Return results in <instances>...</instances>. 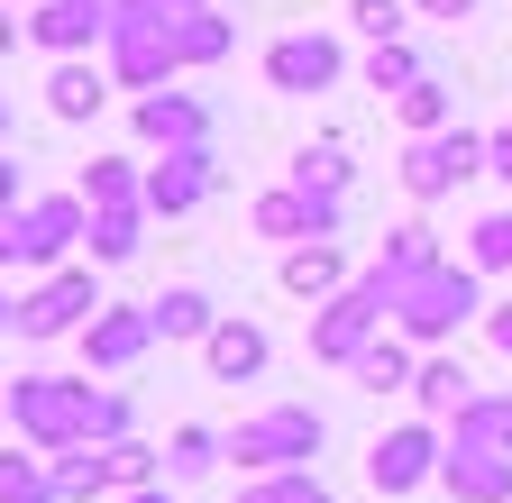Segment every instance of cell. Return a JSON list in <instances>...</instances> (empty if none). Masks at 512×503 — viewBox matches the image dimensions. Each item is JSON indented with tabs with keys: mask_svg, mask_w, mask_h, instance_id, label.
Returning <instances> with one entry per match:
<instances>
[{
	"mask_svg": "<svg viewBox=\"0 0 512 503\" xmlns=\"http://www.w3.org/2000/svg\"><path fill=\"white\" fill-rule=\"evenodd\" d=\"M339 74H348V46L330 28H293V37L266 46V83L275 92H330Z\"/></svg>",
	"mask_w": 512,
	"mask_h": 503,
	"instance_id": "12",
	"label": "cell"
},
{
	"mask_svg": "<svg viewBox=\"0 0 512 503\" xmlns=\"http://www.w3.org/2000/svg\"><path fill=\"white\" fill-rule=\"evenodd\" d=\"M101 101H110V65H92V55H64V65L46 74V110H55V119H74V129H83Z\"/></svg>",
	"mask_w": 512,
	"mask_h": 503,
	"instance_id": "20",
	"label": "cell"
},
{
	"mask_svg": "<svg viewBox=\"0 0 512 503\" xmlns=\"http://www.w3.org/2000/svg\"><path fill=\"white\" fill-rule=\"evenodd\" d=\"M348 19H357V28H366V37H375V46H394V37H403V19H412V10H403V0H348Z\"/></svg>",
	"mask_w": 512,
	"mask_h": 503,
	"instance_id": "38",
	"label": "cell"
},
{
	"mask_svg": "<svg viewBox=\"0 0 512 503\" xmlns=\"http://www.w3.org/2000/svg\"><path fill=\"white\" fill-rule=\"evenodd\" d=\"M394 302H403V284L384 275V266H366L339 302L311 311V357H320V366H357L384 330H394Z\"/></svg>",
	"mask_w": 512,
	"mask_h": 503,
	"instance_id": "3",
	"label": "cell"
},
{
	"mask_svg": "<svg viewBox=\"0 0 512 503\" xmlns=\"http://www.w3.org/2000/svg\"><path fill=\"white\" fill-rule=\"evenodd\" d=\"M174 46H183V65H229L238 19H220V10H192V19H174Z\"/></svg>",
	"mask_w": 512,
	"mask_h": 503,
	"instance_id": "30",
	"label": "cell"
},
{
	"mask_svg": "<svg viewBox=\"0 0 512 503\" xmlns=\"http://www.w3.org/2000/svg\"><path fill=\"white\" fill-rule=\"evenodd\" d=\"M485 348H494V357H512V293L485 311Z\"/></svg>",
	"mask_w": 512,
	"mask_h": 503,
	"instance_id": "41",
	"label": "cell"
},
{
	"mask_svg": "<svg viewBox=\"0 0 512 503\" xmlns=\"http://www.w3.org/2000/svg\"><path fill=\"white\" fill-rule=\"evenodd\" d=\"M128 10H156V19H192V10H211V0H128Z\"/></svg>",
	"mask_w": 512,
	"mask_h": 503,
	"instance_id": "43",
	"label": "cell"
},
{
	"mask_svg": "<svg viewBox=\"0 0 512 503\" xmlns=\"http://www.w3.org/2000/svg\"><path fill=\"white\" fill-rule=\"evenodd\" d=\"M74 348H83L92 375H128V366H147V348H156V311L147 302H101Z\"/></svg>",
	"mask_w": 512,
	"mask_h": 503,
	"instance_id": "11",
	"label": "cell"
},
{
	"mask_svg": "<svg viewBox=\"0 0 512 503\" xmlns=\"http://www.w3.org/2000/svg\"><path fill=\"white\" fill-rule=\"evenodd\" d=\"M448 439H458V449H503L512 458V394H476L458 421H448Z\"/></svg>",
	"mask_w": 512,
	"mask_h": 503,
	"instance_id": "28",
	"label": "cell"
},
{
	"mask_svg": "<svg viewBox=\"0 0 512 503\" xmlns=\"http://www.w3.org/2000/svg\"><path fill=\"white\" fill-rule=\"evenodd\" d=\"M439 467H448V430L421 421V412L375 430V449H366V485L375 494H421V485H439Z\"/></svg>",
	"mask_w": 512,
	"mask_h": 503,
	"instance_id": "7",
	"label": "cell"
},
{
	"mask_svg": "<svg viewBox=\"0 0 512 503\" xmlns=\"http://www.w3.org/2000/svg\"><path fill=\"white\" fill-rule=\"evenodd\" d=\"M238 503H339V494L320 485L311 467H284V476H247V485H238Z\"/></svg>",
	"mask_w": 512,
	"mask_h": 503,
	"instance_id": "34",
	"label": "cell"
},
{
	"mask_svg": "<svg viewBox=\"0 0 512 503\" xmlns=\"http://www.w3.org/2000/svg\"><path fill=\"white\" fill-rule=\"evenodd\" d=\"M110 476H119V494H147V485H165V449L119 439V449H110Z\"/></svg>",
	"mask_w": 512,
	"mask_h": 503,
	"instance_id": "37",
	"label": "cell"
},
{
	"mask_svg": "<svg viewBox=\"0 0 512 503\" xmlns=\"http://www.w3.org/2000/svg\"><path fill=\"white\" fill-rule=\"evenodd\" d=\"M10 229H19V275H55L92 238V202L83 193H28V211H10Z\"/></svg>",
	"mask_w": 512,
	"mask_h": 503,
	"instance_id": "6",
	"label": "cell"
},
{
	"mask_svg": "<svg viewBox=\"0 0 512 503\" xmlns=\"http://www.w3.org/2000/svg\"><path fill=\"white\" fill-rule=\"evenodd\" d=\"M485 311H494V302H485V275H476L467 257H439L430 275H412V284H403V302H394V330H403V339L430 357V348H448V339H458L467 321H485Z\"/></svg>",
	"mask_w": 512,
	"mask_h": 503,
	"instance_id": "1",
	"label": "cell"
},
{
	"mask_svg": "<svg viewBox=\"0 0 512 503\" xmlns=\"http://www.w3.org/2000/svg\"><path fill=\"white\" fill-rule=\"evenodd\" d=\"M439 257H448L439 229H430V220H403V229H384V257H375V266L394 275V284H412V275H430Z\"/></svg>",
	"mask_w": 512,
	"mask_h": 503,
	"instance_id": "26",
	"label": "cell"
},
{
	"mask_svg": "<svg viewBox=\"0 0 512 503\" xmlns=\"http://www.w3.org/2000/svg\"><path fill=\"white\" fill-rule=\"evenodd\" d=\"M348 375H357L366 394H412V385H421V348H412L403 330H384V339H375V348H366Z\"/></svg>",
	"mask_w": 512,
	"mask_h": 503,
	"instance_id": "22",
	"label": "cell"
},
{
	"mask_svg": "<svg viewBox=\"0 0 512 503\" xmlns=\"http://www.w3.org/2000/svg\"><path fill=\"white\" fill-rule=\"evenodd\" d=\"M229 458V430H211V421H183L174 439H165V476L174 485H192V476H211Z\"/></svg>",
	"mask_w": 512,
	"mask_h": 503,
	"instance_id": "25",
	"label": "cell"
},
{
	"mask_svg": "<svg viewBox=\"0 0 512 503\" xmlns=\"http://www.w3.org/2000/svg\"><path fill=\"white\" fill-rule=\"evenodd\" d=\"M394 174H403V193L430 211V202L458 193V183H476V174H485V129H439V138H412Z\"/></svg>",
	"mask_w": 512,
	"mask_h": 503,
	"instance_id": "9",
	"label": "cell"
},
{
	"mask_svg": "<svg viewBox=\"0 0 512 503\" xmlns=\"http://www.w3.org/2000/svg\"><path fill=\"white\" fill-rule=\"evenodd\" d=\"M10 430L46 458L92 449V375H19L10 385Z\"/></svg>",
	"mask_w": 512,
	"mask_h": 503,
	"instance_id": "2",
	"label": "cell"
},
{
	"mask_svg": "<svg viewBox=\"0 0 512 503\" xmlns=\"http://www.w3.org/2000/svg\"><path fill=\"white\" fill-rule=\"evenodd\" d=\"M421 74H430V65H421V55H412L403 37H394V46H375V55H366V92H412Z\"/></svg>",
	"mask_w": 512,
	"mask_h": 503,
	"instance_id": "36",
	"label": "cell"
},
{
	"mask_svg": "<svg viewBox=\"0 0 512 503\" xmlns=\"http://www.w3.org/2000/svg\"><path fill=\"white\" fill-rule=\"evenodd\" d=\"M0 503H64L46 449H0Z\"/></svg>",
	"mask_w": 512,
	"mask_h": 503,
	"instance_id": "29",
	"label": "cell"
},
{
	"mask_svg": "<svg viewBox=\"0 0 512 503\" xmlns=\"http://www.w3.org/2000/svg\"><path fill=\"white\" fill-rule=\"evenodd\" d=\"M0 330H19V293H10V275H0Z\"/></svg>",
	"mask_w": 512,
	"mask_h": 503,
	"instance_id": "44",
	"label": "cell"
},
{
	"mask_svg": "<svg viewBox=\"0 0 512 503\" xmlns=\"http://www.w3.org/2000/svg\"><path fill=\"white\" fill-rule=\"evenodd\" d=\"M421 19H439V28H458V19H476V0H412Z\"/></svg>",
	"mask_w": 512,
	"mask_h": 503,
	"instance_id": "42",
	"label": "cell"
},
{
	"mask_svg": "<svg viewBox=\"0 0 512 503\" xmlns=\"http://www.w3.org/2000/svg\"><path fill=\"white\" fill-rule=\"evenodd\" d=\"M357 275H366V266H348V247H339V238L284 247V293H293V302H311V311H320V302H339Z\"/></svg>",
	"mask_w": 512,
	"mask_h": 503,
	"instance_id": "16",
	"label": "cell"
},
{
	"mask_svg": "<svg viewBox=\"0 0 512 503\" xmlns=\"http://www.w3.org/2000/svg\"><path fill=\"white\" fill-rule=\"evenodd\" d=\"M394 119H403L412 138H439V129H458V92H448L439 74H421L412 92H394Z\"/></svg>",
	"mask_w": 512,
	"mask_h": 503,
	"instance_id": "27",
	"label": "cell"
},
{
	"mask_svg": "<svg viewBox=\"0 0 512 503\" xmlns=\"http://www.w3.org/2000/svg\"><path fill=\"white\" fill-rule=\"evenodd\" d=\"M320 412L311 403H266V412H247L238 430H229V458L247 467V476H284V467H311L320 458Z\"/></svg>",
	"mask_w": 512,
	"mask_h": 503,
	"instance_id": "4",
	"label": "cell"
},
{
	"mask_svg": "<svg viewBox=\"0 0 512 503\" xmlns=\"http://www.w3.org/2000/svg\"><path fill=\"white\" fill-rule=\"evenodd\" d=\"M439 494H448V503H512V458H503V449H458V439H448Z\"/></svg>",
	"mask_w": 512,
	"mask_h": 503,
	"instance_id": "17",
	"label": "cell"
},
{
	"mask_svg": "<svg viewBox=\"0 0 512 503\" xmlns=\"http://www.w3.org/2000/svg\"><path fill=\"white\" fill-rule=\"evenodd\" d=\"M110 28H119V0H37V10H28V37L55 55V65L110 46Z\"/></svg>",
	"mask_w": 512,
	"mask_h": 503,
	"instance_id": "13",
	"label": "cell"
},
{
	"mask_svg": "<svg viewBox=\"0 0 512 503\" xmlns=\"http://www.w3.org/2000/svg\"><path fill=\"white\" fill-rule=\"evenodd\" d=\"M74 193H83L92 211H128V202H147V165H128V156H92V165L74 174Z\"/></svg>",
	"mask_w": 512,
	"mask_h": 503,
	"instance_id": "23",
	"label": "cell"
},
{
	"mask_svg": "<svg viewBox=\"0 0 512 503\" xmlns=\"http://www.w3.org/2000/svg\"><path fill=\"white\" fill-rule=\"evenodd\" d=\"M10 129H19V110H10V101H0V147H10Z\"/></svg>",
	"mask_w": 512,
	"mask_h": 503,
	"instance_id": "47",
	"label": "cell"
},
{
	"mask_svg": "<svg viewBox=\"0 0 512 503\" xmlns=\"http://www.w3.org/2000/svg\"><path fill=\"white\" fill-rule=\"evenodd\" d=\"M284 183H302V193H348V147H339V138L293 147V174H284Z\"/></svg>",
	"mask_w": 512,
	"mask_h": 503,
	"instance_id": "33",
	"label": "cell"
},
{
	"mask_svg": "<svg viewBox=\"0 0 512 503\" xmlns=\"http://www.w3.org/2000/svg\"><path fill=\"white\" fill-rule=\"evenodd\" d=\"M211 193H220V156H211V147H174V156L147 165V211H156V220L202 211Z\"/></svg>",
	"mask_w": 512,
	"mask_h": 503,
	"instance_id": "14",
	"label": "cell"
},
{
	"mask_svg": "<svg viewBox=\"0 0 512 503\" xmlns=\"http://www.w3.org/2000/svg\"><path fill=\"white\" fill-rule=\"evenodd\" d=\"M247 229L275 238V247H311V238H339L348 229V193H302V183H275V193L247 202Z\"/></svg>",
	"mask_w": 512,
	"mask_h": 503,
	"instance_id": "10",
	"label": "cell"
},
{
	"mask_svg": "<svg viewBox=\"0 0 512 503\" xmlns=\"http://www.w3.org/2000/svg\"><path fill=\"white\" fill-rule=\"evenodd\" d=\"M110 83L119 92H165L174 74H183V46H174V19H156V10H128L119 0V28H110Z\"/></svg>",
	"mask_w": 512,
	"mask_h": 503,
	"instance_id": "5",
	"label": "cell"
},
{
	"mask_svg": "<svg viewBox=\"0 0 512 503\" xmlns=\"http://www.w3.org/2000/svg\"><path fill=\"white\" fill-rule=\"evenodd\" d=\"M119 503H183L174 485H147V494H119Z\"/></svg>",
	"mask_w": 512,
	"mask_h": 503,
	"instance_id": "46",
	"label": "cell"
},
{
	"mask_svg": "<svg viewBox=\"0 0 512 503\" xmlns=\"http://www.w3.org/2000/svg\"><path fill=\"white\" fill-rule=\"evenodd\" d=\"M110 485H119V476H110V449H64V458H55V494H64V503H101Z\"/></svg>",
	"mask_w": 512,
	"mask_h": 503,
	"instance_id": "31",
	"label": "cell"
},
{
	"mask_svg": "<svg viewBox=\"0 0 512 503\" xmlns=\"http://www.w3.org/2000/svg\"><path fill=\"white\" fill-rule=\"evenodd\" d=\"M0 421H10V375H0Z\"/></svg>",
	"mask_w": 512,
	"mask_h": 503,
	"instance_id": "48",
	"label": "cell"
},
{
	"mask_svg": "<svg viewBox=\"0 0 512 503\" xmlns=\"http://www.w3.org/2000/svg\"><path fill=\"white\" fill-rule=\"evenodd\" d=\"M101 311V275L92 266H55L19 293V339H83Z\"/></svg>",
	"mask_w": 512,
	"mask_h": 503,
	"instance_id": "8",
	"label": "cell"
},
{
	"mask_svg": "<svg viewBox=\"0 0 512 503\" xmlns=\"http://www.w3.org/2000/svg\"><path fill=\"white\" fill-rule=\"evenodd\" d=\"M147 220H156L147 202H128V211H92V238H83V247H92V266H128V257L147 247Z\"/></svg>",
	"mask_w": 512,
	"mask_h": 503,
	"instance_id": "24",
	"label": "cell"
},
{
	"mask_svg": "<svg viewBox=\"0 0 512 503\" xmlns=\"http://www.w3.org/2000/svg\"><path fill=\"white\" fill-rule=\"evenodd\" d=\"M458 257H467L476 275H512V202H503V211H485V220L467 229V247H458Z\"/></svg>",
	"mask_w": 512,
	"mask_h": 503,
	"instance_id": "32",
	"label": "cell"
},
{
	"mask_svg": "<svg viewBox=\"0 0 512 503\" xmlns=\"http://www.w3.org/2000/svg\"><path fill=\"white\" fill-rule=\"evenodd\" d=\"M147 311H156V339H192V348H202V339H211V330L229 321V311H220V302H211L202 284H165V293H156Z\"/></svg>",
	"mask_w": 512,
	"mask_h": 503,
	"instance_id": "21",
	"label": "cell"
},
{
	"mask_svg": "<svg viewBox=\"0 0 512 503\" xmlns=\"http://www.w3.org/2000/svg\"><path fill=\"white\" fill-rule=\"evenodd\" d=\"M485 174L512 193V119H503V129H485Z\"/></svg>",
	"mask_w": 512,
	"mask_h": 503,
	"instance_id": "40",
	"label": "cell"
},
{
	"mask_svg": "<svg viewBox=\"0 0 512 503\" xmlns=\"http://www.w3.org/2000/svg\"><path fill=\"white\" fill-rule=\"evenodd\" d=\"M266 357H275V339L256 330V321H238V311L202 339V366L220 375V385H256V375H266Z\"/></svg>",
	"mask_w": 512,
	"mask_h": 503,
	"instance_id": "18",
	"label": "cell"
},
{
	"mask_svg": "<svg viewBox=\"0 0 512 503\" xmlns=\"http://www.w3.org/2000/svg\"><path fill=\"white\" fill-rule=\"evenodd\" d=\"M119 439H138V403L119 385H92V449H119Z\"/></svg>",
	"mask_w": 512,
	"mask_h": 503,
	"instance_id": "35",
	"label": "cell"
},
{
	"mask_svg": "<svg viewBox=\"0 0 512 503\" xmlns=\"http://www.w3.org/2000/svg\"><path fill=\"white\" fill-rule=\"evenodd\" d=\"M128 119H138V138L156 147V156H174V147H211V110L202 101H192V92H138V110H128Z\"/></svg>",
	"mask_w": 512,
	"mask_h": 503,
	"instance_id": "15",
	"label": "cell"
},
{
	"mask_svg": "<svg viewBox=\"0 0 512 503\" xmlns=\"http://www.w3.org/2000/svg\"><path fill=\"white\" fill-rule=\"evenodd\" d=\"M10 211H28V174H19L10 147H0V220H10Z\"/></svg>",
	"mask_w": 512,
	"mask_h": 503,
	"instance_id": "39",
	"label": "cell"
},
{
	"mask_svg": "<svg viewBox=\"0 0 512 503\" xmlns=\"http://www.w3.org/2000/svg\"><path fill=\"white\" fill-rule=\"evenodd\" d=\"M19 37H28V19H10V10H0V55H10Z\"/></svg>",
	"mask_w": 512,
	"mask_h": 503,
	"instance_id": "45",
	"label": "cell"
},
{
	"mask_svg": "<svg viewBox=\"0 0 512 503\" xmlns=\"http://www.w3.org/2000/svg\"><path fill=\"white\" fill-rule=\"evenodd\" d=\"M476 394H485V385H476V375H467L458 357H448V348H430V357H421V385H412L421 421H458V412H467Z\"/></svg>",
	"mask_w": 512,
	"mask_h": 503,
	"instance_id": "19",
	"label": "cell"
}]
</instances>
